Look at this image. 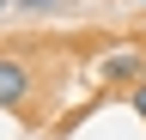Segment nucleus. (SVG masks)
Listing matches in <instances>:
<instances>
[{
    "mask_svg": "<svg viewBox=\"0 0 146 140\" xmlns=\"http://www.w3.org/2000/svg\"><path fill=\"white\" fill-rule=\"evenodd\" d=\"M134 110H140V122H146V79L134 85Z\"/></svg>",
    "mask_w": 146,
    "mask_h": 140,
    "instance_id": "obj_3",
    "label": "nucleus"
},
{
    "mask_svg": "<svg viewBox=\"0 0 146 140\" xmlns=\"http://www.w3.org/2000/svg\"><path fill=\"white\" fill-rule=\"evenodd\" d=\"M31 67L25 61H12V55H0V110H18V104H31Z\"/></svg>",
    "mask_w": 146,
    "mask_h": 140,
    "instance_id": "obj_1",
    "label": "nucleus"
},
{
    "mask_svg": "<svg viewBox=\"0 0 146 140\" xmlns=\"http://www.w3.org/2000/svg\"><path fill=\"white\" fill-rule=\"evenodd\" d=\"M140 6H146V0H140Z\"/></svg>",
    "mask_w": 146,
    "mask_h": 140,
    "instance_id": "obj_4",
    "label": "nucleus"
},
{
    "mask_svg": "<svg viewBox=\"0 0 146 140\" xmlns=\"http://www.w3.org/2000/svg\"><path fill=\"white\" fill-rule=\"evenodd\" d=\"M140 79H146V73H140Z\"/></svg>",
    "mask_w": 146,
    "mask_h": 140,
    "instance_id": "obj_5",
    "label": "nucleus"
},
{
    "mask_svg": "<svg viewBox=\"0 0 146 140\" xmlns=\"http://www.w3.org/2000/svg\"><path fill=\"white\" fill-rule=\"evenodd\" d=\"M140 73H146V55H140V49H110V55H104V79L110 85H122V79L140 85Z\"/></svg>",
    "mask_w": 146,
    "mask_h": 140,
    "instance_id": "obj_2",
    "label": "nucleus"
}]
</instances>
